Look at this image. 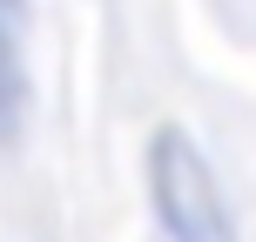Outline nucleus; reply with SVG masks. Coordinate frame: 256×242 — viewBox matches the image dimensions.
<instances>
[{"mask_svg": "<svg viewBox=\"0 0 256 242\" xmlns=\"http://www.w3.org/2000/svg\"><path fill=\"white\" fill-rule=\"evenodd\" d=\"M148 202H155V222L182 242H230L236 236V216L222 202V182L209 168V155L189 141V128H155L148 135Z\"/></svg>", "mask_w": 256, "mask_h": 242, "instance_id": "nucleus-1", "label": "nucleus"}]
</instances>
